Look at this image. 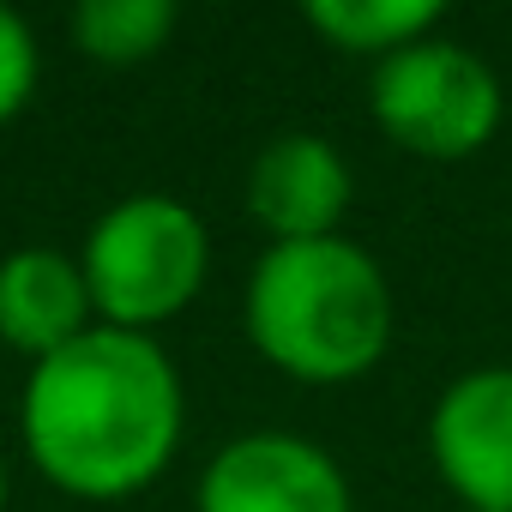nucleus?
Returning a JSON list of instances; mask_svg holds the SVG:
<instances>
[{"label": "nucleus", "mask_w": 512, "mask_h": 512, "mask_svg": "<svg viewBox=\"0 0 512 512\" xmlns=\"http://www.w3.org/2000/svg\"><path fill=\"white\" fill-rule=\"evenodd\" d=\"M181 440L175 362L121 326H97L43 356L25 386V446L37 470L79 500L145 488Z\"/></svg>", "instance_id": "1"}, {"label": "nucleus", "mask_w": 512, "mask_h": 512, "mask_svg": "<svg viewBox=\"0 0 512 512\" xmlns=\"http://www.w3.org/2000/svg\"><path fill=\"white\" fill-rule=\"evenodd\" d=\"M247 338L296 380H356L392 338L386 278L362 247L338 235L278 241L247 284Z\"/></svg>", "instance_id": "2"}, {"label": "nucleus", "mask_w": 512, "mask_h": 512, "mask_svg": "<svg viewBox=\"0 0 512 512\" xmlns=\"http://www.w3.org/2000/svg\"><path fill=\"white\" fill-rule=\"evenodd\" d=\"M79 272H85L91 308H103L109 326L145 332V326L181 314L199 296V284H205V223L187 205L163 199V193L121 199L91 229Z\"/></svg>", "instance_id": "3"}, {"label": "nucleus", "mask_w": 512, "mask_h": 512, "mask_svg": "<svg viewBox=\"0 0 512 512\" xmlns=\"http://www.w3.org/2000/svg\"><path fill=\"white\" fill-rule=\"evenodd\" d=\"M374 121L416 157H470L500 127V79L458 43H410L374 73Z\"/></svg>", "instance_id": "4"}, {"label": "nucleus", "mask_w": 512, "mask_h": 512, "mask_svg": "<svg viewBox=\"0 0 512 512\" xmlns=\"http://www.w3.org/2000/svg\"><path fill=\"white\" fill-rule=\"evenodd\" d=\"M199 512H350V488L296 434H241L199 476Z\"/></svg>", "instance_id": "5"}, {"label": "nucleus", "mask_w": 512, "mask_h": 512, "mask_svg": "<svg viewBox=\"0 0 512 512\" xmlns=\"http://www.w3.org/2000/svg\"><path fill=\"white\" fill-rule=\"evenodd\" d=\"M434 464L476 512H512V368H476L446 386L428 422Z\"/></svg>", "instance_id": "6"}, {"label": "nucleus", "mask_w": 512, "mask_h": 512, "mask_svg": "<svg viewBox=\"0 0 512 512\" xmlns=\"http://www.w3.org/2000/svg\"><path fill=\"white\" fill-rule=\"evenodd\" d=\"M247 205L278 241H320L350 205V169L320 133H284L253 163Z\"/></svg>", "instance_id": "7"}, {"label": "nucleus", "mask_w": 512, "mask_h": 512, "mask_svg": "<svg viewBox=\"0 0 512 512\" xmlns=\"http://www.w3.org/2000/svg\"><path fill=\"white\" fill-rule=\"evenodd\" d=\"M91 290L85 272L55 247H25L0 260V338L13 350H31L37 362L85 338Z\"/></svg>", "instance_id": "8"}, {"label": "nucleus", "mask_w": 512, "mask_h": 512, "mask_svg": "<svg viewBox=\"0 0 512 512\" xmlns=\"http://www.w3.org/2000/svg\"><path fill=\"white\" fill-rule=\"evenodd\" d=\"M302 13L338 49L398 55V49L422 43L428 25H440V0H308Z\"/></svg>", "instance_id": "9"}, {"label": "nucleus", "mask_w": 512, "mask_h": 512, "mask_svg": "<svg viewBox=\"0 0 512 512\" xmlns=\"http://www.w3.org/2000/svg\"><path fill=\"white\" fill-rule=\"evenodd\" d=\"M175 31V7L169 0H85L73 13V37L91 61H145L163 37Z\"/></svg>", "instance_id": "10"}, {"label": "nucleus", "mask_w": 512, "mask_h": 512, "mask_svg": "<svg viewBox=\"0 0 512 512\" xmlns=\"http://www.w3.org/2000/svg\"><path fill=\"white\" fill-rule=\"evenodd\" d=\"M37 85V43L13 7H0V121H13Z\"/></svg>", "instance_id": "11"}, {"label": "nucleus", "mask_w": 512, "mask_h": 512, "mask_svg": "<svg viewBox=\"0 0 512 512\" xmlns=\"http://www.w3.org/2000/svg\"><path fill=\"white\" fill-rule=\"evenodd\" d=\"M0 506H7V470H0Z\"/></svg>", "instance_id": "12"}]
</instances>
